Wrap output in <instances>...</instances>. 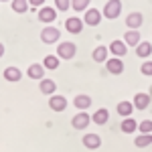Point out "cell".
<instances>
[{"mask_svg":"<svg viewBox=\"0 0 152 152\" xmlns=\"http://www.w3.org/2000/svg\"><path fill=\"white\" fill-rule=\"evenodd\" d=\"M148 95H150V97H152V87H150V91H148Z\"/></svg>","mask_w":152,"mask_h":152,"instance_id":"d6a6232c","label":"cell"},{"mask_svg":"<svg viewBox=\"0 0 152 152\" xmlns=\"http://www.w3.org/2000/svg\"><path fill=\"white\" fill-rule=\"evenodd\" d=\"M73 105L79 110V112H85L89 105H91V97L87 94H79V95H75V99H73Z\"/></svg>","mask_w":152,"mask_h":152,"instance_id":"9a60e30c","label":"cell"},{"mask_svg":"<svg viewBox=\"0 0 152 152\" xmlns=\"http://www.w3.org/2000/svg\"><path fill=\"white\" fill-rule=\"evenodd\" d=\"M59 39H61V31H59L57 26H53V24H47L41 31V41L45 45H53V43H57Z\"/></svg>","mask_w":152,"mask_h":152,"instance_id":"6da1fadb","label":"cell"},{"mask_svg":"<svg viewBox=\"0 0 152 152\" xmlns=\"http://www.w3.org/2000/svg\"><path fill=\"white\" fill-rule=\"evenodd\" d=\"M142 23H144V16H142V12H130L128 18H126V26H128L130 31H138Z\"/></svg>","mask_w":152,"mask_h":152,"instance_id":"8fae6325","label":"cell"},{"mask_svg":"<svg viewBox=\"0 0 152 152\" xmlns=\"http://www.w3.org/2000/svg\"><path fill=\"white\" fill-rule=\"evenodd\" d=\"M2 77H4L6 81H10V83H16V81H20V77H23V71L18 69V67H14V65H10V67H6V69H4Z\"/></svg>","mask_w":152,"mask_h":152,"instance_id":"4fadbf2b","label":"cell"},{"mask_svg":"<svg viewBox=\"0 0 152 152\" xmlns=\"http://www.w3.org/2000/svg\"><path fill=\"white\" fill-rule=\"evenodd\" d=\"M107 53H110V49L107 47H95L94 49V53H91V59H94L95 63H105L107 61Z\"/></svg>","mask_w":152,"mask_h":152,"instance_id":"ffe728a7","label":"cell"},{"mask_svg":"<svg viewBox=\"0 0 152 152\" xmlns=\"http://www.w3.org/2000/svg\"><path fill=\"white\" fill-rule=\"evenodd\" d=\"M124 43H126V45H132V47H138L142 43L140 33H138V31H128V33L124 35Z\"/></svg>","mask_w":152,"mask_h":152,"instance_id":"603a6c76","label":"cell"},{"mask_svg":"<svg viewBox=\"0 0 152 152\" xmlns=\"http://www.w3.org/2000/svg\"><path fill=\"white\" fill-rule=\"evenodd\" d=\"M2 55H4V45L0 43V57H2Z\"/></svg>","mask_w":152,"mask_h":152,"instance_id":"1f68e13d","label":"cell"},{"mask_svg":"<svg viewBox=\"0 0 152 152\" xmlns=\"http://www.w3.org/2000/svg\"><path fill=\"white\" fill-rule=\"evenodd\" d=\"M150 102H152V97L148 94H144V91H138V94L134 95V99H132V104H134V107L136 110H146L148 105H150Z\"/></svg>","mask_w":152,"mask_h":152,"instance_id":"ba28073f","label":"cell"},{"mask_svg":"<svg viewBox=\"0 0 152 152\" xmlns=\"http://www.w3.org/2000/svg\"><path fill=\"white\" fill-rule=\"evenodd\" d=\"M89 124H91V116H89L87 112H77V114L73 116V120H71V126L75 130H85Z\"/></svg>","mask_w":152,"mask_h":152,"instance_id":"277c9868","label":"cell"},{"mask_svg":"<svg viewBox=\"0 0 152 152\" xmlns=\"http://www.w3.org/2000/svg\"><path fill=\"white\" fill-rule=\"evenodd\" d=\"M102 18H104V14L97 8H87V10L83 12V23L89 24V26H97V24L102 23Z\"/></svg>","mask_w":152,"mask_h":152,"instance_id":"8992f818","label":"cell"},{"mask_svg":"<svg viewBox=\"0 0 152 152\" xmlns=\"http://www.w3.org/2000/svg\"><path fill=\"white\" fill-rule=\"evenodd\" d=\"M110 53L114 55V57H124L126 53H128V45L124 43V41H120V39H116V41H112L110 43Z\"/></svg>","mask_w":152,"mask_h":152,"instance_id":"9c48e42d","label":"cell"},{"mask_svg":"<svg viewBox=\"0 0 152 152\" xmlns=\"http://www.w3.org/2000/svg\"><path fill=\"white\" fill-rule=\"evenodd\" d=\"M28 0H12V10L16 12V14H24V12L28 10Z\"/></svg>","mask_w":152,"mask_h":152,"instance_id":"cb8c5ba5","label":"cell"},{"mask_svg":"<svg viewBox=\"0 0 152 152\" xmlns=\"http://www.w3.org/2000/svg\"><path fill=\"white\" fill-rule=\"evenodd\" d=\"M43 67H45V69L55 71L59 67V57H57V55H47V57L43 59Z\"/></svg>","mask_w":152,"mask_h":152,"instance_id":"d4e9b609","label":"cell"},{"mask_svg":"<svg viewBox=\"0 0 152 152\" xmlns=\"http://www.w3.org/2000/svg\"><path fill=\"white\" fill-rule=\"evenodd\" d=\"M89 2L91 0H71V8L75 12H85L89 8Z\"/></svg>","mask_w":152,"mask_h":152,"instance_id":"4316f807","label":"cell"},{"mask_svg":"<svg viewBox=\"0 0 152 152\" xmlns=\"http://www.w3.org/2000/svg\"><path fill=\"white\" fill-rule=\"evenodd\" d=\"M138 126H140V124H138L134 118H124V120H122V124H120V128H122L124 134H132V132H136Z\"/></svg>","mask_w":152,"mask_h":152,"instance_id":"d6986e66","label":"cell"},{"mask_svg":"<svg viewBox=\"0 0 152 152\" xmlns=\"http://www.w3.org/2000/svg\"><path fill=\"white\" fill-rule=\"evenodd\" d=\"M107 120H110V112L105 107H99L94 116H91V122H94L95 126H104V124H107Z\"/></svg>","mask_w":152,"mask_h":152,"instance_id":"e0dca14e","label":"cell"},{"mask_svg":"<svg viewBox=\"0 0 152 152\" xmlns=\"http://www.w3.org/2000/svg\"><path fill=\"white\" fill-rule=\"evenodd\" d=\"M0 2H6V0H0Z\"/></svg>","mask_w":152,"mask_h":152,"instance_id":"836d02e7","label":"cell"},{"mask_svg":"<svg viewBox=\"0 0 152 152\" xmlns=\"http://www.w3.org/2000/svg\"><path fill=\"white\" fill-rule=\"evenodd\" d=\"M140 71H142V75L150 77V75H152V61H144L142 67H140Z\"/></svg>","mask_w":152,"mask_h":152,"instance_id":"f546056e","label":"cell"},{"mask_svg":"<svg viewBox=\"0 0 152 152\" xmlns=\"http://www.w3.org/2000/svg\"><path fill=\"white\" fill-rule=\"evenodd\" d=\"M134 144H136L138 148H146V146H150V144H152V134H140V136H136Z\"/></svg>","mask_w":152,"mask_h":152,"instance_id":"484cf974","label":"cell"},{"mask_svg":"<svg viewBox=\"0 0 152 152\" xmlns=\"http://www.w3.org/2000/svg\"><path fill=\"white\" fill-rule=\"evenodd\" d=\"M26 75L31 79H45V67L39 65V63H33L28 69H26Z\"/></svg>","mask_w":152,"mask_h":152,"instance_id":"ac0fdd59","label":"cell"},{"mask_svg":"<svg viewBox=\"0 0 152 152\" xmlns=\"http://www.w3.org/2000/svg\"><path fill=\"white\" fill-rule=\"evenodd\" d=\"M132 110H136L132 102H120V104L116 105V112L120 114V116H124V118H130V116H132Z\"/></svg>","mask_w":152,"mask_h":152,"instance_id":"44dd1931","label":"cell"},{"mask_svg":"<svg viewBox=\"0 0 152 152\" xmlns=\"http://www.w3.org/2000/svg\"><path fill=\"white\" fill-rule=\"evenodd\" d=\"M81 142H83V146L89 148V150H97V148L102 146V138H99L97 134H85Z\"/></svg>","mask_w":152,"mask_h":152,"instance_id":"5bb4252c","label":"cell"},{"mask_svg":"<svg viewBox=\"0 0 152 152\" xmlns=\"http://www.w3.org/2000/svg\"><path fill=\"white\" fill-rule=\"evenodd\" d=\"M39 20L45 24H53L57 20V8H51V6H41V10H39Z\"/></svg>","mask_w":152,"mask_h":152,"instance_id":"5b68a950","label":"cell"},{"mask_svg":"<svg viewBox=\"0 0 152 152\" xmlns=\"http://www.w3.org/2000/svg\"><path fill=\"white\" fill-rule=\"evenodd\" d=\"M105 67H107V71L112 73V75H120L122 71H124V61L120 57H112L105 61Z\"/></svg>","mask_w":152,"mask_h":152,"instance_id":"7c38bea8","label":"cell"},{"mask_svg":"<svg viewBox=\"0 0 152 152\" xmlns=\"http://www.w3.org/2000/svg\"><path fill=\"white\" fill-rule=\"evenodd\" d=\"M120 12H122V0H107L104 10H102V14H104L105 18L114 20V18L120 16Z\"/></svg>","mask_w":152,"mask_h":152,"instance_id":"7a4b0ae2","label":"cell"},{"mask_svg":"<svg viewBox=\"0 0 152 152\" xmlns=\"http://www.w3.org/2000/svg\"><path fill=\"white\" fill-rule=\"evenodd\" d=\"M138 130H140L142 134H152V120H144V122H140Z\"/></svg>","mask_w":152,"mask_h":152,"instance_id":"f1b7e54d","label":"cell"},{"mask_svg":"<svg viewBox=\"0 0 152 152\" xmlns=\"http://www.w3.org/2000/svg\"><path fill=\"white\" fill-rule=\"evenodd\" d=\"M55 8L61 12H67L71 8V0H55Z\"/></svg>","mask_w":152,"mask_h":152,"instance_id":"83f0119b","label":"cell"},{"mask_svg":"<svg viewBox=\"0 0 152 152\" xmlns=\"http://www.w3.org/2000/svg\"><path fill=\"white\" fill-rule=\"evenodd\" d=\"M65 28L69 31L71 35H79L81 28H83V20L79 16H69V18L65 20Z\"/></svg>","mask_w":152,"mask_h":152,"instance_id":"30bf717a","label":"cell"},{"mask_svg":"<svg viewBox=\"0 0 152 152\" xmlns=\"http://www.w3.org/2000/svg\"><path fill=\"white\" fill-rule=\"evenodd\" d=\"M136 55H138L140 59H148L152 55V45L148 43V41H142L140 45L136 47Z\"/></svg>","mask_w":152,"mask_h":152,"instance_id":"7402d4cb","label":"cell"},{"mask_svg":"<svg viewBox=\"0 0 152 152\" xmlns=\"http://www.w3.org/2000/svg\"><path fill=\"white\" fill-rule=\"evenodd\" d=\"M28 4H31L33 8H39V6H43V4H45V0H28Z\"/></svg>","mask_w":152,"mask_h":152,"instance_id":"4dcf8cb0","label":"cell"},{"mask_svg":"<svg viewBox=\"0 0 152 152\" xmlns=\"http://www.w3.org/2000/svg\"><path fill=\"white\" fill-rule=\"evenodd\" d=\"M39 89H41V94L45 95H55V89H57V83L53 81V79H41V83H39Z\"/></svg>","mask_w":152,"mask_h":152,"instance_id":"2e32d148","label":"cell"},{"mask_svg":"<svg viewBox=\"0 0 152 152\" xmlns=\"http://www.w3.org/2000/svg\"><path fill=\"white\" fill-rule=\"evenodd\" d=\"M49 107L53 110V112H63V110H67V97L65 95H51L49 97Z\"/></svg>","mask_w":152,"mask_h":152,"instance_id":"52a82bcc","label":"cell"},{"mask_svg":"<svg viewBox=\"0 0 152 152\" xmlns=\"http://www.w3.org/2000/svg\"><path fill=\"white\" fill-rule=\"evenodd\" d=\"M75 53H77V47H75V43H71V41H65V43L57 45V57L59 59H73Z\"/></svg>","mask_w":152,"mask_h":152,"instance_id":"3957f363","label":"cell"}]
</instances>
